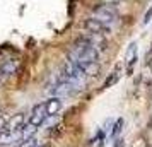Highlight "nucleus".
Instances as JSON below:
<instances>
[{"label":"nucleus","instance_id":"obj_12","mask_svg":"<svg viewBox=\"0 0 152 147\" xmlns=\"http://www.w3.org/2000/svg\"><path fill=\"white\" fill-rule=\"evenodd\" d=\"M121 128H123V118H118L116 121H115V125H113V128H111L110 135L113 137V139H116V137H120V132H121Z\"/></svg>","mask_w":152,"mask_h":147},{"label":"nucleus","instance_id":"obj_2","mask_svg":"<svg viewBox=\"0 0 152 147\" xmlns=\"http://www.w3.org/2000/svg\"><path fill=\"white\" fill-rule=\"evenodd\" d=\"M91 17L99 21V22H103V24H106V26H110V24H113V22L116 21L118 10L111 4H103V5H99V7H96L92 10V15Z\"/></svg>","mask_w":152,"mask_h":147},{"label":"nucleus","instance_id":"obj_8","mask_svg":"<svg viewBox=\"0 0 152 147\" xmlns=\"http://www.w3.org/2000/svg\"><path fill=\"white\" fill-rule=\"evenodd\" d=\"M135 62H137V45L132 43L130 46H128V50H126V55H125V63L128 67V72L132 70V67H133Z\"/></svg>","mask_w":152,"mask_h":147},{"label":"nucleus","instance_id":"obj_6","mask_svg":"<svg viewBox=\"0 0 152 147\" xmlns=\"http://www.w3.org/2000/svg\"><path fill=\"white\" fill-rule=\"evenodd\" d=\"M24 125H26V116H24V113H17V115H12V116L7 120L5 130H9V132H17V130H21Z\"/></svg>","mask_w":152,"mask_h":147},{"label":"nucleus","instance_id":"obj_10","mask_svg":"<svg viewBox=\"0 0 152 147\" xmlns=\"http://www.w3.org/2000/svg\"><path fill=\"white\" fill-rule=\"evenodd\" d=\"M17 65H19V63H17V60H7V62L2 65L0 74H2V75H5V77H7V75H12L15 70H17Z\"/></svg>","mask_w":152,"mask_h":147},{"label":"nucleus","instance_id":"obj_13","mask_svg":"<svg viewBox=\"0 0 152 147\" xmlns=\"http://www.w3.org/2000/svg\"><path fill=\"white\" fill-rule=\"evenodd\" d=\"M118 79H120V67H118V69L115 70L113 74H111L110 77H108V79H106V80H104L103 87H111V86H113V84H116V80H118Z\"/></svg>","mask_w":152,"mask_h":147},{"label":"nucleus","instance_id":"obj_9","mask_svg":"<svg viewBox=\"0 0 152 147\" xmlns=\"http://www.w3.org/2000/svg\"><path fill=\"white\" fill-rule=\"evenodd\" d=\"M77 65L84 70V74H86L87 77L96 75L97 72H99V65H97V62H84V63H77Z\"/></svg>","mask_w":152,"mask_h":147},{"label":"nucleus","instance_id":"obj_4","mask_svg":"<svg viewBox=\"0 0 152 147\" xmlns=\"http://www.w3.org/2000/svg\"><path fill=\"white\" fill-rule=\"evenodd\" d=\"M84 28L87 29V33H96V34H101V36L111 34V28L110 26H106V24L96 21V19H92V17H89L87 21L84 22Z\"/></svg>","mask_w":152,"mask_h":147},{"label":"nucleus","instance_id":"obj_7","mask_svg":"<svg viewBox=\"0 0 152 147\" xmlns=\"http://www.w3.org/2000/svg\"><path fill=\"white\" fill-rule=\"evenodd\" d=\"M45 106H46V113H48V116H56V113L62 110V98L53 96V98H50L48 101L45 103Z\"/></svg>","mask_w":152,"mask_h":147},{"label":"nucleus","instance_id":"obj_5","mask_svg":"<svg viewBox=\"0 0 152 147\" xmlns=\"http://www.w3.org/2000/svg\"><path fill=\"white\" fill-rule=\"evenodd\" d=\"M21 142H22L21 130H17V132H9V130L0 132V146L10 147V146H19Z\"/></svg>","mask_w":152,"mask_h":147},{"label":"nucleus","instance_id":"obj_1","mask_svg":"<svg viewBox=\"0 0 152 147\" xmlns=\"http://www.w3.org/2000/svg\"><path fill=\"white\" fill-rule=\"evenodd\" d=\"M72 62L75 63H84V62H97L99 60V50L91 45L84 36H80L74 46L70 50V56H69Z\"/></svg>","mask_w":152,"mask_h":147},{"label":"nucleus","instance_id":"obj_11","mask_svg":"<svg viewBox=\"0 0 152 147\" xmlns=\"http://www.w3.org/2000/svg\"><path fill=\"white\" fill-rule=\"evenodd\" d=\"M36 130H38V127L31 125V123H26V125L21 128L22 142H24V140H28V139H33V137H34V133H36Z\"/></svg>","mask_w":152,"mask_h":147},{"label":"nucleus","instance_id":"obj_14","mask_svg":"<svg viewBox=\"0 0 152 147\" xmlns=\"http://www.w3.org/2000/svg\"><path fill=\"white\" fill-rule=\"evenodd\" d=\"M115 147H123V139L121 137H116L115 139Z\"/></svg>","mask_w":152,"mask_h":147},{"label":"nucleus","instance_id":"obj_3","mask_svg":"<svg viewBox=\"0 0 152 147\" xmlns=\"http://www.w3.org/2000/svg\"><path fill=\"white\" fill-rule=\"evenodd\" d=\"M46 118H48L46 106H45V103H41V105H36L34 108H33V111L29 115L28 123H31V125H34V127H41V125H45Z\"/></svg>","mask_w":152,"mask_h":147},{"label":"nucleus","instance_id":"obj_15","mask_svg":"<svg viewBox=\"0 0 152 147\" xmlns=\"http://www.w3.org/2000/svg\"><path fill=\"white\" fill-rule=\"evenodd\" d=\"M106 2H108V4H111V5H115V4H118V2H120V0H106Z\"/></svg>","mask_w":152,"mask_h":147}]
</instances>
